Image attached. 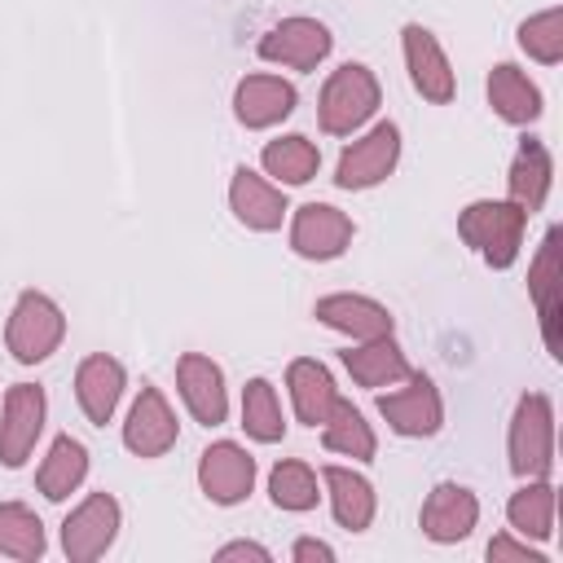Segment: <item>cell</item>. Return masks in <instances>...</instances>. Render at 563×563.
Returning <instances> with one entry per match:
<instances>
[{"label":"cell","mask_w":563,"mask_h":563,"mask_svg":"<svg viewBox=\"0 0 563 563\" xmlns=\"http://www.w3.org/2000/svg\"><path fill=\"white\" fill-rule=\"evenodd\" d=\"M528 220L532 216L519 211L510 198H475L457 211V233L488 268H510L523 251Z\"/></svg>","instance_id":"6da1fadb"},{"label":"cell","mask_w":563,"mask_h":563,"mask_svg":"<svg viewBox=\"0 0 563 563\" xmlns=\"http://www.w3.org/2000/svg\"><path fill=\"white\" fill-rule=\"evenodd\" d=\"M383 101V88H378V75L361 62H343L339 70H330V79L321 84V97H317V123L325 136H352L356 128H365L374 119Z\"/></svg>","instance_id":"7a4b0ae2"},{"label":"cell","mask_w":563,"mask_h":563,"mask_svg":"<svg viewBox=\"0 0 563 563\" xmlns=\"http://www.w3.org/2000/svg\"><path fill=\"white\" fill-rule=\"evenodd\" d=\"M510 471L519 479H550L554 471V400L545 391H523L506 431Z\"/></svg>","instance_id":"3957f363"},{"label":"cell","mask_w":563,"mask_h":563,"mask_svg":"<svg viewBox=\"0 0 563 563\" xmlns=\"http://www.w3.org/2000/svg\"><path fill=\"white\" fill-rule=\"evenodd\" d=\"M62 339H66V312L57 308V299L44 290H22L4 321L9 356L18 365H40L62 347Z\"/></svg>","instance_id":"277c9868"},{"label":"cell","mask_w":563,"mask_h":563,"mask_svg":"<svg viewBox=\"0 0 563 563\" xmlns=\"http://www.w3.org/2000/svg\"><path fill=\"white\" fill-rule=\"evenodd\" d=\"M400 163V128L391 119L374 123L365 136H356L352 145H343L339 163H334V185L339 189H374L383 185Z\"/></svg>","instance_id":"5b68a950"},{"label":"cell","mask_w":563,"mask_h":563,"mask_svg":"<svg viewBox=\"0 0 563 563\" xmlns=\"http://www.w3.org/2000/svg\"><path fill=\"white\" fill-rule=\"evenodd\" d=\"M123 528V510L110 493H88L66 519H62V554L70 563H92L101 559Z\"/></svg>","instance_id":"8992f818"},{"label":"cell","mask_w":563,"mask_h":563,"mask_svg":"<svg viewBox=\"0 0 563 563\" xmlns=\"http://www.w3.org/2000/svg\"><path fill=\"white\" fill-rule=\"evenodd\" d=\"M44 418H48V396L40 383H13L4 391V405H0V462L9 471L26 466V457L35 453V440L44 431Z\"/></svg>","instance_id":"52a82bcc"},{"label":"cell","mask_w":563,"mask_h":563,"mask_svg":"<svg viewBox=\"0 0 563 563\" xmlns=\"http://www.w3.org/2000/svg\"><path fill=\"white\" fill-rule=\"evenodd\" d=\"M334 48V35L325 22L317 18H282L277 26H268L260 35V57L273 62V66H286V70H317Z\"/></svg>","instance_id":"ba28073f"},{"label":"cell","mask_w":563,"mask_h":563,"mask_svg":"<svg viewBox=\"0 0 563 563\" xmlns=\"http://www.w3.org/2000/svg\"><path fill=\"white\" fill-rule=\"evenodd\" d=\"M378 413L405 440H427L444 427V400L427 374H409L405 387L378 391Z\"/></svg>","instance_id":"9c48e42d"},{"label":"cell","mask_w":563,"mask_h":563,"mask_svg":"<svg viewBox=\"0 0 563 563\" xmlns=\"http://www.w3.org/2000/svg\"><path fill=\"white\" fill-rule=\"evenodd\" d=\"M352 238H356L352 216L330 202H303L290 216V251L299 260H317V264L339 260L352 246Z\"/></svg>","instance_id":"30bf717a"},{"label":"cell","mask_w":563,"mask_h":563,"mask_svg":"<svg viewBox=\"0 0 563 563\" xmlns=\"http://www.w3.org/2000/svg\"><path fill=\"white\" fill-rule=\"evenodd\" d=\"M198 488L211 506H238L255 488V457L238 440H216L198 457Z\"/></svg>","instance_id":"8fae6325"},{"label":"cell","mask_w":563,"mask_h":563,"mask_svg":"<svg viewBox=\"0 0 563 563\" xmlns=\"http://www.w3.org/2000/svg\"><path fill=\"white\" fill-rule=\"evenodd\" d=\"M180 440V422L167 405V396L154 383H141L128 418H123V444L136 457H163L172 444Z\"/></svg>","instance_id":"7c38bea8"},{"label":"cell","mask_w":563,"mask_h":563,"mask_svg":"<svg viewBox=\"0 0 563 563\" xmlns=\"http://www.w3.org/2000/svg\"><path fill=\"white\" fill-rule=\"evenodd\" d=\"M475 523H479V497H475L466 484H453V479L435 484V488L427 493L422 510H418V528H422V537L435 541V545H457V541H466V537L475 532Z\"/></svg>","instance_id":"4fadbf2b"},{"label":"cell","mask_w":563,"mask_h":563,"mask_svg":"<svg viewBox=\"0 0 563 563\" xmlns=\"http://www.w3.org/2000/svg\"><path fill=\"white\" fill-rule=\"evenodd\" d=\"M400 44H405V66H409V84L418 88V97H427L431 106H449L457 97V75L449 66V53L440 48V40L409 22L400 31Z\"/></svg>","instance_id":"5bb4252c"},{"label":"cell","mask_w":563,"mask_h":563,"mask_svg":"<svg viewBox=\"0 0 563 563\" xmlns=\"http://www.w3.org/2000/svg\"><path fill=\"white\" fill-rule=\"evenodd\" d=\"M559 229H545L532 264H528V295L537 303V321H541V339L550 347V356H563V334H559V317H563V282H559Z\"/></svg>","instance_id":"9a60e30c"},{"label":"cell","mask_w":563,"mask_h":563,"mask_svg":"<svg viewBox=\"0 0 563 563\" xmlns=\"http://www.w3.org/2000/svg\"><path fill=\"white\" fill-rule=\"evenodd\" d=\"M176 391L185 400V409L194 413V422L202 427H220L229 418V387H224V369L202 356V352H185L176 361Z\"/></svg>","instance_id":"2e32d148"},{"label":"cell","mask_w":563,"mask_h":563,"mask_svg":"<svg viewBox=\"0 0 563 563\" xmlns=\"http://www.w3.org/2000/svg\"><path fill=\"white\" fill-rule=\"evenodd\" d=\"M312 317L339 334H347L352 343H365V339H383L396 330V317L387 312V303L369 299V295H352V290H334V295H321L312 303Z\"/></svg>","instance_id":"e0dca14e"},{"label":"cell","mask_w":563,"mask_h":563,"mask_svg":"<svg viewBox=\"0 0 563 563\" xmlns=\"http://www.w3.org/2000/svg\"><path fill=\"white\" fill-rule=\"evenodd\" d=\"M229 207L238 216V224L255 229V233H273L282 229V220L290 216V202H286V189L251 167H238L233 180H229Z\"/></svg>","instance_id":"ac0fdd59"},{"label":"cell","mask_w":563,"mask_h":563,"mask_svg":"<svg viewBox=\"0 0 563 563\" xmlns=\"http://www.w3.org/2000/svg\"><path fill=\"white\" fill-rule=\"evenodd\" d=\"M295 101H299V92H295V84L282 79V75H246V79H238V88H233V114H238V123L251 128V132L290 119V114H295Z\"/></svg>","instance_id":"d6986e66"},{"label":"cell","mask_w":563,"mask_h":563,"mask_svg":"<svg viewBox=\"0 0 563 563\" xmlns=\"http://www.w3.org/2000/svg\"><path fill=\"white\" fill-rule=\"evenodd\" d=\"M123 387H128V369L106 352L84 356L79 369H75V400H79V409L92 427H106L114 418V409L123 400Z\"/></svg>","instance_id":"ffe728a7"},{"label":"cell","mask_w":563,"mask_h":563,"mask_svg":"<svg viewBox=\"0 0 563 563\" xmlns=\"http://www.w3.org/2000/svg\"><path fill=\"white\" fill-rule=\"evenodd\" d=\"M484 92H488L493 114H497L501 123H515V128L537 123V119H541V110H545L541 88H537V84L528 79V70H519L515 62H497V66L488 70Z\"/></svg>","instance_id":"44dd1931"},{"label":"cell","mask_w":563,"mask_h":563,"mask_svg":"<svg viewBox=\"0 0 563 563\" xmlns=\"http://www.w3.org/2000/svg\"><path fill=\"white\" fill-rule=\"evenodd\" d=\"M550 185H554V158H550L545 141L523 136V141H519V150H515V158H510L506 198H510L519 211L537 216V211L545 207V198H550Z\"/></svg>","instance_id":"7402d4cb"},{"label":"cell","mask_w":563,"mask_h":563,"mask_svg":"<svg viewBox=\"0 0 563 563\" xmlns=\"http://www.w3.org/2000/svg\"><path fill=\"white\" fill-rule=\"evenodd\" d=\"M321 488L330 497V515H334L339 528L365 532L374 523L378 497H374V484L361 471H352V466H321Z\"/></svg>","instance_id":"603a6c76"},{"label":"cell","mask_w":563,"mask_h":563,"mask_svg":"<svg viewBox=\"0 0 563 563\" xmlns=\"http://www.w3.org/2000/svg\"><path fill=\"white\" fill-rule=\"evenodd\" d=\"M286 391H290V405H295V418L303 427H321L339 400V387H334V374L312 361V356H299L286 365Z\"/></svg>","instance_id":"cb8c5ba5"},{"label":"cell","mask_w":563,"mask_h":563,"mask_svg":"<svg viewBox=\"0 0 563 563\" xmlns=\"http://www.w3.org/2000/svg\"><path fill=\"white\" fill-rule=\"evenodd\" d=\"M343 369L352 374L356 387H369V391H378V387H396V383H405V378L413 374L409 361H405V352L396 347L391 334L352 343V347L343 352Z\"/></svg>","instance_id":"d4e9b609"},{"label":"cell","mask_w":563,"mask_h":563,"mask_svg":"<svg viewBox=\"0 0 563 563\" xmlns=\"http://www.w3.org/2000/svg\"><path fill=\"white\" fill-rule=\"evenodd\" d=\"M554 510H559L554 484L550 479H523L506 501V523H510V532H519L528 541H550L554 537Z\"/></svg>","instance_id":"484cf974"},{"label":"cell","mask_w":563,"mask_h":563,"mask_svg":"<svg viewBox=\"0 0 563 563\" xmlns=\"http://www.w3.org/2000/svg\"><path fill=\"white\" fill-rule=\"evenodd\" d=\"M84 479H88V449H84V440L57 435V440L48 444L40 471H35V488H40L48 501H66Z\"/></svg>","instance_id":"4316f807"},{"label":"cell","mask_w":563,"mask_h":563,"mask_svg":"<svg viewBox=\"0 0 563 563\" xmlns=\"http://www.w3.org/2000/svg\"><path fill=\"white\" fill-rule=\"evenodd\" d=\"M260 167H264V176H273L282 189H286V185H308V180L321 172V150H317L303 132H286V136H273V141L260 150Z\"/></svg>","instance_id":"83f0119b"},{"label":"cell","mask_w":563,"mask_h":563,"mask_svg":"<svg viewBox=\"0 0 563 563\" xmlns=\"http://www.w3.org/2000/svg\"><path fill=\"white\" fill-rule=\"evenodd\" d=\"M321 444L330 449V453H339V457H352V462H374V453H378V435H374V427L365 422V413L352 405V400H334V409H330V418L321 422Z\"/></svg>","instance_id":"f1b7e54d"},{"label":"cell","mask_w":563,"mask_h":563,"mask_svg":"<svg viewBox=\"0 0 563 563\" xmlns=\"http://www.w3.org/2000/svg\"><path fill=\"white\" fill-rule=\"evenodd\" d=\"M44 550H48V537L40 515L26 501H0V554L18 563H35L44 559Z\"/></svg>","instance_id":"f546056e"},{"label":"cell","mask_w":563,"mask_h":563,"mask_svg":"<svg viewBox=\"0 0 563 563\" xmlns=\"http://www.w3.org/2000/svg\"><path fill=\"white\" fill-rule=\"evenodd\" d=\"M268 497L277 510H290V515H303L317 506L321 497V475L299 462V457H282L273 471H268Z\"/></svg>","instance_id":"4dcf8cb0"},{"label":"cell","mask_w":563,"mask_h":563,"mask_svg":"<svg viewBox=\"0 0 563 563\" xmlns=\"http://www.w3.org/2000/svg\"><path fill=\"white\" fill-rule=\"evenodd\" d=\"M242 427L255 444H277L286 435L282 400H277V387L268 378H251L242 387Z\"/></svg>","instance_id":"1f68e13d"},{"label":"cell","mask_w":563,"mask_h":563,"mask_svg":"<svg viewBox=\"0 0 563 563\" xmlns=\"http://www.w3.org/2000/svg\"><path fill=\"white\" fill-rule=\"evenodd\" d=\"M519 48L541 66H559L563 62V9L550 4L532 18H523L519 22Z\"/></svg>","instance_id":"d6a6232c"},{"label":"cell","mask_w":563,"mask_h":563,"mask_svg":"<svg viewBox=\"0 0 563 563\" xmlns=\"http://www.w3.org/2000/svg\"><path fill=\"white\" fill-rule=\"evenodd\" d=\"M488 559L493 563H506V559H515V563H545V554L528 537H519V532H497L488 541Z\"/></svg>","instance_id":"836d02e7"},{"label":"cell","mask_w":563,"mask_h":563,"mask_svg":"<svg viewBox=\"0 0 563 563\" xmlns=\"http://www.w3.org/2000/svg\"><path fill=\"white\" fill-rule=\"evenodd\" d=\"M290 559H295V563H334V550H330L325 541H317V537H299V541L290 545Z\"/></svg>","instance_id":"e575fe53"},{"label":"cell","mask_w":563,"mask_h":563,"mask_svg":"<svg viewBox=\"0 0 563 563\" xmlns=\"http://www.w3.org/2000/svg\"><path fill=\"white\" fill-rule=\"evenodd\" d=\"M216 559H255V563H268L273 554H268V545H260V541H229V545L216 550Z\"/></svg>","instance_id":"d590c367"}]
</instances>
